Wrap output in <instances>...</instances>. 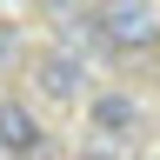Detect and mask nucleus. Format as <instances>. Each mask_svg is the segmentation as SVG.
Listing matches in <instances>:
<instances>
[{"label":"nucleus","instance_id":"obj_2","mask_svg":"<svg viewBox=\"0 0 160 160\" xmlns=\"http://www.w3.org/2000/svg\"><path fill=\"white\" fill-rule=\"evenodd\" d=\"M0 147H7L13 160H33L40 147H47V133H40V120L20 107V100H0Z\"/></svg>","mask_w":160,"mask_h":160},{"label":"nucleus","instance_id":"obj_6","mask_svg":"<svg viewBox=\"0 0 160 160\" xmlns=\"http://www.w3.org/2000/svg\"><path fill=\"white\" fill-rule=\"evenodd\" d=\"M80 160H107V153H80Z\"/></svg>","mask_w":160,"mask_h":160},{"label":"nucleus","instance_id":"obj_3","mask_svg":"<svg viewBox=\"0 0 160 160\" xmlns=\"http://www.w3.org/2000/svg\"><path fill=\"white\" fill-rule=\"evenodd\" d=\"M87 120H93V127L107 133V140H133V133H140V107H133L127 93H100Z\"/></svg>","mask_w":160,"mask_h":160},{"label":"nucleus","instance_id":"obj_5","mask_svg":"<svg viewBox=\"0 0 160 160\" xmlns=\"http://www.w3.org/2000/svg\"><path fill=\"white\" fill-rule=\"evenodd\" d=\"M20 60V33H13V20H0V73H7Z\"/></svg>","mask_w":160,"mask_h":160},{"label":"nucleus","instance_id":"obj_4","mask_svg":"<svg viewBox=\"0 0 160 160\" xmlns=\"http://www.w3.org/2000/svg\"><path fill=\"white\" fill-rule=\"evenodd\" d=\"M40 93L73 100V93H80V60H73V53H40Z\"/></svg>","mask_w":160,"mask_h":160},{"label":"nucleus","instance_id":"obj_1","mask_svg":"<svg viewBox=\"0 0 160 160\" xmlns=\"http://www.w3.org/2000/svg\"><path fill=\"white\" fill-rule=\"evenodd\" d=\"M100 33L113 47H160V7L153 0H113L100 13Z\"/></svg>","mask_w":160,"mask_h":160}]
</instances>
